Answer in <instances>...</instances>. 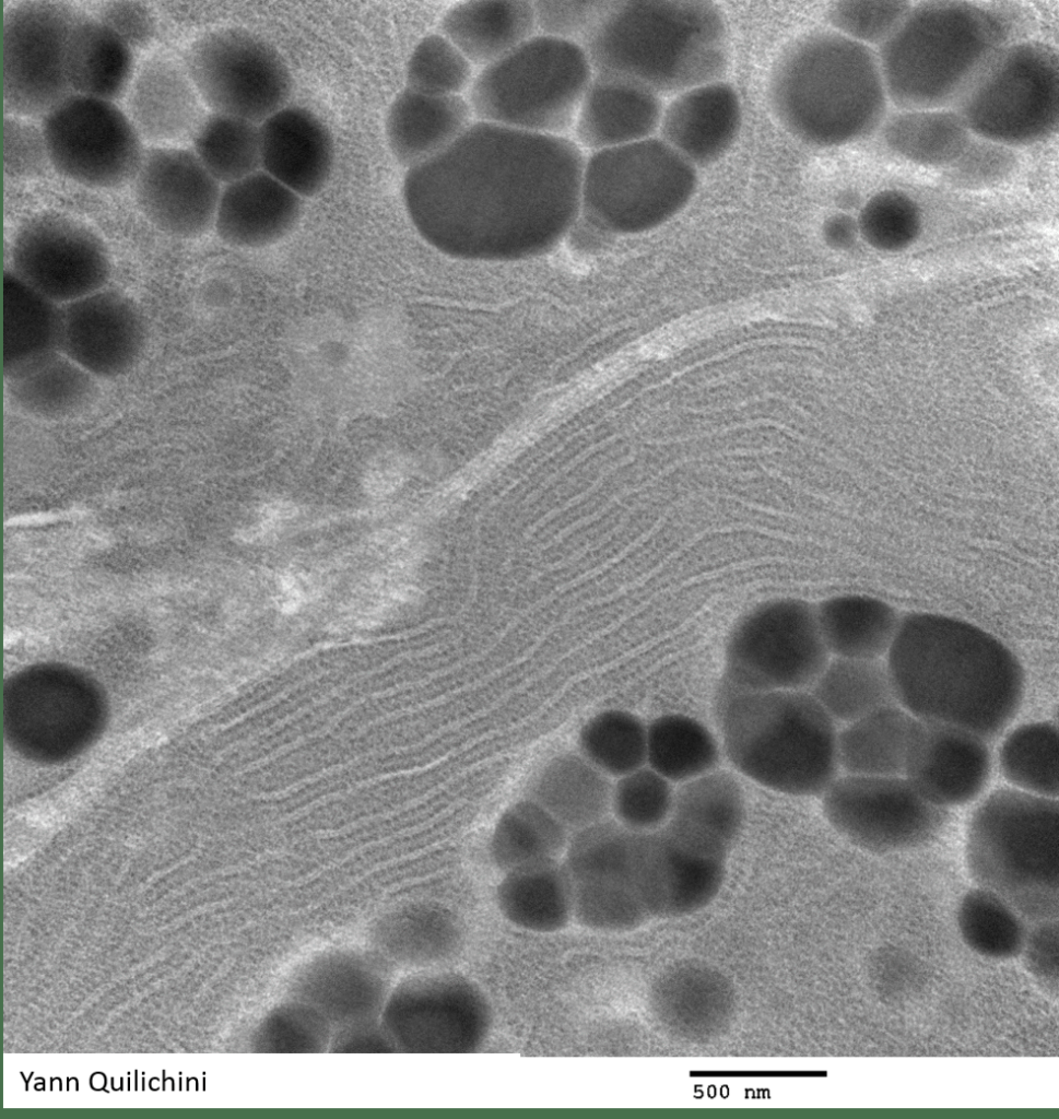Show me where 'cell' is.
Wrapping results in <instances>:
<instances>
[{
    "mask_svg": "<svg viewBox=\"0 0 1059 1119\" xmlns=\"http://www.w3.org/2000/svg\"><path fill=\"white\" fill-rule=\"evenodd\" d=\"M402 474L393 468H376L367 472L364 478L365 491L375 497H383L391 494L400 487Z\"/></svg>",
    "mask_w": 1059,
    "mask_h": 1119,
    "instance_id": "obj_51",
    "label": "cell"
},
{
    "mask_svg": "<svg viewBox=\"0 0 1059 1119\" xmlns=\"http://www.w3.org/2000/svg\"><path fill=\"white\" fill-rule=\"evenodd\" d=\"M697 180L660 138L595 151L583 167L579 215L605 232H643L682 211Z\"/></svg>",
    "mask_w": 1059,
    "mask_h": 1119,
    "instance_id": "obj_9",
    "label": "cell"
},
{
    "mask_svg": "<svg viewBox=\"0 0 1059 1119\" xmlns=\"http://www.w3.org/2000/svg\"><path fill=\"white\" fill-rule=\"evenodd\" d=\"M125 97L136 130L154 145L191 140L205 117L204 104L184 62L166 54L143 60Z\"/></svg>",
    "mask_w": 1059,
    "mask_h": 1119,
    "instance_id": "obj_20",
    "label": "cell"
},
{
    "mask_svg": "<svg viewBox=\"0 0 1059 1119\" xmlns=\"http://www.w3.org/2000/svg\"><path fill=\"white\" fill-rule=\"evenodd\" d=\"M593 76L581 45L536 34L482 68L469 91L478 120L526 132L563 136Z\"/></svg>",
    "mask_w": 1059,
    "mask_h": 1119,
    "instance_id": "obj_8",
    "label": "cell"
},
{
    "mask_svg": "<svg viewBox=\"0 0 1059 1119\" xmlns=\"http://www.w3.org/2000/svg\"><path fill=\"white\" fill-rule=\"evenodd\" d=\"M998 757L1001 775L1013 788L1057 799L1058 729L1054 723L1019 726L1002 742Z\"/></svg>",
    "mask_w": 1059,
    "mask_h": 1119,
    "instance_id": "obj_40",
    "label": "cell"
},
{
    "mask_svg": "<svg viewBox=\"0 0 1059 1119\" xmlns=\"http://www.w3.org/2000/svg\"><path fill=\"white\" fill-rule=\"evenodd\" d=\"M674 800L671 782L651 769L640 767L619 777L612 785L611 811L628 831H657L668 822Z\"/></svg>",
    "mask_w": 1059,
    "mask_h": 1119,
    "instance_id": "obj_43",
    "label": "cell"
},
{
    "mask_svg": "<svg viewBox=\"0 0 1059 1119\" xmlns=\"http://www.w3.org/2000/svg\"><path fill=\"white\" fill-rule=\"evenodd\" d=\"M31 287L66 305L104 288L110 278L109 252L84 223L58 212L26 220L11 247V269Z\"/></svg>",
    "mask_w": 1059,
    "mask_h": 1119,
    "instance_id": "obj_16",
    "label": "cell"
},
{
    "mask_svg": "<svg viewBox=\"0 0 1059 1119\" xmlns=\"http://www.w3.org/2000/svg\"><path fill=\"white\" fill-rule=\"evenodd\" d=\"M302 210V197L260 169L224 185L214 228L231 246L262 248L289 235Z\"/></svg>",
    "mask_w": 1059,
    "mask_h": 1119,
    "instance_id": "obj_25",
    "label": "cell"
},
{
    "mask_svg": "<svg viewBox=\"0 0 1059 1119\" xmlns=\"http://www.w3.org/2000/svg\"><path fill=\"white\" fill-rule=\"evenodd\" d=\"M580 45L593 74L657 94L722 80L729 67L726 20L705 0L612 1Z\"/></svg>",
    "mask_w": 1059,
    "mask_h": 1119,
    "instance_id": "obj_3",
    "label": "cell"
},
{
    "mask_svg": "<svg viewBox=\"0 0 1059 1119\" xmlns=\"http://www.w3.org/2000/svg\"><path fill=\"white\" fill-rule=\"evenodd\" d=\"M296 507L289 502H273L268 504L263 511V521L275 527L281 520L294 517Z\"/></svg>",
    "mask_w": 1059,
    "mask_h": 1119,
    "instance_id": "obj_52",
    "label": "cell"
},
{
    "mask_svg": "<svg viewBox=\"0 0 1059 1119\" xmlns=\"http://www.w3.org/2000/svg\"><path fill=\"white\" fill-rule=\"evenodd\" d=\"M1057 60L1035 43L999 48L955 104L970 133L1004 146L1028 145L1057 125Z\"/></svg>",
    "mask_w": 1059,
    "mask_h": 1119,
    "instance_id": "obj_10",
    "label": "cell"
},
{
    "mask_svg": "<svg viewBox=\"0 0 1059 1119\" xmlns=\"http://www.w3.org/2000/svg\"><path fill=\"white\" fill-rule=\"evenodd\" d=\"M741 123L737 90L718 80L679 93L663 108L659 131L660 139L696 168L718 162L734 143Z\"/></svg>",
    "mask_w": 1059,
    "mask_h": 1119,
    "instance_id": "obj_23",
    "label": "cell"
},
{
    "mask_svg": "<svg viewBox=\"0 0 1059 1119\" xmlns=\"http://www.w3.org/2000/svg\"><path fill=\"white\" fill-rule=\"evenodd\" d=\"M911 3L887 1H838L829 5L831 30L866 46L882 44L905 17Z\"/></svg>",
    "mask_w": 1059,
    "mask_h": 1119,
    "instance_id": "obj_46",
    "label": "cell"
},
{
    "mask_svg": "<svg viewBox=\"0 0 1059 1119\" xmlns=\"http://www.w3.org/2000/svg\"><path fill=\"white\" fill-rule=\"evenodd\" d=\"M133 51L97 17L78 11L64 55L72 92L111 102L126 96L137 70Z\"/></svg>",
    "mask_w": 1059,
    "mask_h": 1119,
    "instance_id": "obj_29",
    "label": "cell"
},
{
    "mask_svg": "<svg viewBox=\"0 0 1059 1119\" xmlns=\"http://www.w3.org/2000/svg\"><path fill=\"white\" fill-rule=\"evenodd\" d=\"M612 784L580 753L566 752L548 761L533 776L528 797L567 829H578L607 817Z\"/></svg>",
    "mask_w": 1059,
    "mask_h": 1119,
    "instance_id": "obj_30",
    "label": "cell"
},
{
    "mask_svg": "<svg viewBox=\"0 0 1059 1119\" xmlns=\"http://www.w3.org/2000/svg\"><path fill=\"white\" fill-rule=\"evenodd\" d=\"M815 613L824 645L837 658L880 659L901 622L891 604L858 593L826 598L815 604Z\"/></svg>",
    "mask_w": 1059,
    "mask_h": 1119,
    "instance_id": "obj_32",
    "label": "cell"
},
{
    "mask_svg": "<svg viewBox=\"0 0 1059 1119\" xmlns=\"http://www.w3.org/2000/svg\"><path fill=\"white\" fill-rule=\"evenodd\" d=\"M766 97L791 136L817 148L867 137L883 122L889 101L878 56L833 30L786 45L769 70Z\"/></svg>",
    "mask_w": 1059,
    "mask_h": 1119,
    "instance_id": "obj_4",
    "label": "cell"
},
{
    "mask_svg": "<svg viewBox=\"0 0 1059 1119\" xmlns=\"http://www.w3.org/2000/svg\"><path fill=\"white\" fill-rule=\"evenodd\" d=\"M882 138L901 158L925 167H949L972 141L956 111L902 109L885 121Z\"/></svg>",
    "mask_w": 1059,
    "mask_h": 1119,
    "instance_id": "obj_36",
    "label": "cell"
},
{
    "mask_svg": "<svg viewBox=\"0 0 1059 1119\" xmlns=\"http://www.w3.org/2000/svg\"><path fill=\"white\" fill-rule=\"evenodd\" d=\"M472 116L469 102L460 95H430L405 87L386 115L389 150L409 169L456 141L472 123Z\"/></svg>",
    "mask_w": 1059,
    "mask_h": 1119,
    "instance_id": "obj_26",
    "label": "cell"
},
{
    "mask_svg": "<svg viewBox=\"0 0 1059 1119\" xmlns=\"http://www.w3.org/2000/svg\"><path fill=\"white\" fill-rule=\"evenodd\" d=\"M815 604L792 597L750 609L732 627L722 681L736 691H796L811 686L829 661Z\"/></svg>",
    "mask_w": 1059,
    "mask_h": 1119,
    "instance_id": "obj_11",
    "label": "cell"
},
{
    "mask_svg": "<svg viewBox=\"0 0 1059 1119\" xmlns=\"http://www.w3.org/2000/svg\"><path fill=\"white\" fill-rule=\"evenodd\" d=\"M533 3L523 0L464 1L442 16L439 32L482 68L537 34Z\"/></svg>",
    "mask_w": 1059,
    "mask_h": 1119,
    "instance_id": "obj_28",
    "label": "cell"
},
{
    "mask_svg": "<svg viewBox=\"0 0 1059 1119\" xmlns=\"http://www.w3.org/2000/svg\"><path fill=\"white\" fill-rule=\"evenodd\" d=\"M822 796L829 825L852 845L878 855L930 843L950 813L926 800L904 776L846 774Z\"/></svg>",
    "mask_w": 1059,
    "mask_h": 1119,
    "instance_id": "obj_13",
    "label": "cell"
},
{
    "mask_svg": "<svg viewBox=\"0 0 1059 1119\" xmlns=\"http://www.w3.org/2000/svg\"><path fill=\"white\" fill-rule=\"evenodd\" d=\"M473 79L472 63L440 33L424 36L405 67V87L430 95H460Z\"/></svg>",
    "mask_w": 1059,
    "mask_h": 1119,
    "instance_id": "obj_44",
    "label": "cell"
},
{
    "mask_svg": "<svg viewBox=\"0 0 1059 1119\" xmlns=\"http://www.w3.org/2000/svg\"><path fill=\"white\" fill-rule=\"evenodd\" d=\"M2 156L4 174L13 179L40 178L52 168L42 127L20 116H4Z\"/></svg>",
    "mask_w": 1059,
    "mask_h": 1119,
    "instance_id": "obj_47",
    "label": "cell"
},
{
    "mask_svg": "<svg viewBox=\"0 0 1059 1119\" xmlns=\"http://www.w3.org/2000/svg\"><path fill=\"white\" fill-rule=\"evenodd\" d=\"M612 1H534L540 34L580 45L607 12Z\"/></svg>",
    "mask_w": 1059,
    "mask_h": 1119,
    "instance_id": "obj_49",
    "label": "cell"
},
{
    "mask_svg": "<svg viewBox=\"0 0 1059 1119\" xmlns=\"http://www.w3.org/2000/svg\"><path fill=\"white\" fill-rule=\"evenodd\" d=\"M1015 166L1008 146L984 139H972L963 154L948 167L953 184L969 189L991 187L1003 181Z\"/></svg>",
    "mask_w": 1059,
    "mask_h": 1119,
    "instance_id": "obj_48",
    "label": "cell"
},
{
    "mask_svg": "<svg viewBox=\"0 0 1059 1119\" xmlns=\"http://www.w3.org/2000/svg\"><path fill=\"white\" fill-rule=\"evenodd\" d=\"M78 10L60 1L10 4L1 30L5 114L43 119L73 94L66 75L68 35Z\"/></svg>",
    "mask_w": 1059,
    "mask_h": 1119,
    "instance_id": "obj_15",
    "label": "cell"
},
{
    "mask_svg": "<svg viewBox=\"0 0 1059 1119\" xmlns=\"http://www.w3.org/2000/svg\"><path fill=\"white\" fill-rule=\"evenodd\" d=\"M61 353L97 379L130 372L148 338L145 319L127 295L102 288L62 305Z\"/></svg>",
    "mask_w": 1059,
    "mask_h": 1119,
    "instance_id": "obj_18",
    "label": "cell"
},
{
    "mask_svg": "<svg viewBox=\"0 0 1059 1119\" xmlns=\"http://www.w3.org/2000/svg\"><path fill=\"white\" fill-rule=\"evenodd\" d=\"M52 168L94 189L131 184L143 158L142 139L115 102L73 93L40 122Z\"/></svg>",
    "mask_w": 1059,
    "mask_h": 1119,
    "instance_id": "obj_14",
    "label": "cell"
},
{
    "mask_svg": "<svg viewBox=\"0 0 1059 1119\" xmlns=\"http://www.w3.org/2000/svg\"><path fill=\"white\" fill-rule=\"evenodd\" d=\"M915 717L898 704L883 706L837 732L838 765L847 774L904 776Z\"/></svg>",
    "mask_w": 1059,
    "mask_h": 1119,
    "instance_id": "obj_33",
    "label": "cell"
},
{
    "mask_svg": "<svg viewBox=\"0 0 1059 1119\" xmlns=\"http://www.w3.org/2000/svg\"><path fill=\"white\" fill-rule=\"evenodd\" d=\"M720 750L710 730L683 714H664L647 725L646 764L670 782L683 784L713 770Z\"/></svg>",
    "mask_w": 1059,
    "mask_h": 1119,
    "instance_id": "obj_38",
    "label": "cell"
},
{
    "mask_svg": "<svg viewBox=\"0 0 1059 1119\" xmlns=\"http://www.w3.org/2000/svg\"><path fill=\"white\" fill-rule=\"evenodd\" d=\"M662 111L659 94L651 90L593 74L574 120L576 143L595 152L651 138Z\"/></svg>",
    "mask_w": 1059,
    "mask_h": 1119,
    "instance_id": "obj_24",
    "label": "cell"
},
{
    "mask_svg": "<svg viewBox=\"0 0 1059 1119\" xmlns=\"http://www.w3.org/2000/svg\"><path fill=\"white\" fill-rule=\"evenodd\" d=\"M1003 37L998 17L981 7L911 5L878 56L889 99L901 109L955 105Z\"/></svg>",
    "mask_w": 1059,
    "mask_h": 1119,
    "instance_id": "obj_6",
    "label": "cell"
},
{
    "mask_svg": "<svg viewBox=\"0 0 1059 1119\" xmlns=\"http://www.w3.org/2000/svg\"><path fill=\"white\" fill-rule=\"evenodd\" d=\"M896 702L917 719L997 738L1019 712L1025 672L998 637L933 612L901 617L886 653Z\"/></svg>",
    "mask_w": 1059,
    "mask_h": 1119,
    "instance_id": "obj_2",
    "label": "cell"
},
{
    "mask_svg": "<svg viewBox=\"0 0 1059 1119\" xmlns=\"http://www.w3.org/2000/svg\"><path fill=\"white\" fill-rule=\"evenodd\" d=\"M991 754L980 735L950 723L915 718L904 776L934 805L974 801L991 774Z\"/></svg>",
    "mask_w": 1059,
    "mask_h": 1119,
    "instance_id": "obj_19",
    "label": "cell"
},
{
    "mask_svg": "<svg viewBox=\"0 0 1059 1119\" xmlns=\"http://www.w3.org/2000/svg\"><path fill=\"white\" fill-rule=\"evenodd\" d=\"M746 814L743 789L728 771L713 770L674 791L663 828L684 849L723 860L737 843Z\"/></svg>",
    "mask_w": 1059,
    "mask_h": 1119,
    "instance_id": "obj_21",
    "label": "cell"
},
{
    "mask_svg": "<svg viewBox=\"0 0 1059 1119\" xmlns=\"http://www.w3.org/2000/svg\"><path fill=\"white\" fill-rule=\"evenodd\" d=\"M921 225L917 203L898 190H884L861 209L858 228L878 248L899 249L911 243Z\"/></svg>",
    "mask_w": 1059,
    "mask_h": 1119,
    "instance_id": "obj_45",
    "label": "cell"
},
{
    "mask_svg": "<svg viewBox=\"0 0 1059 1119\" xmlns=\"http://www.w3.org/2000/svg\"><path fill=\"white\" fill-rule=\"evenodd\" d=\"M972 876L1025 909L1054 906L1058 892L1059 804L1015 788L990 793L967 825Z\"/></svg>",
    "mask_w": 1059,
    "mask_h": 1119,
    "instance_id": "obj_7",
    "label": "cell"
},
{
    "mask_svg": "<svg viewBox=\"0 0 1059 1119\" xmlns=\"http://www.w3.org/2000/svg\"><path fill=\"white\" fill-rule=\"evenodd\" d=\"M191 142L199 161L220 184L234 182L261 169L260 125L248 119L211 111Z\"/></svg>",
    "mask_w": 1059,
    "mask_h": 1119,
    "instance_id": "obj_39",
    "label": "cell"
},
{
    "mask_svg": "<svg viewBox=\"0 0 1059 1119\" xmlns=\"http://www.w3.org/2000/svg\"><path fill=\"white\" fill-rule=\"evenodd\" d=\"M261 169L302 198L326 186L334 164V142L311 110L286 105L260 123Z\"/></svg>",
    "mask_w": 1059,
    "mask_h": 1119,
    "instance_id": "obj_22",
    "label": "cell"
},
{
    "mask_svg": "<svg viewBox=\"0 0 1059 1119\" xmlns=\"http://www.w3.org/2000/svg\"><path fill=\"white\" fill-rule=\"evenodd\" d=\"M2 315L5 380L61 353L62 305L31 287L10 269L2 276Z\"/></svg>",
    "mask_w": 1059,
    "mask_h": 1119,
    "instance_id": "obj_27",
    "label": "cell"
},
{
    "mask_svg": "<svg viewBox=\"0 0 1059 1119\" xmlns=\"http://www.w3.org/2000/svg\"><path fill=\"white\" fill-rule=\"evenodd\" d=\"M184 64L213 113L261 123L287 105L293 76L280 52L256 33L223 26L198 37Z\"/></svg>",
    "mask_w": 1059,
    "mask_h": 1119,
    "instance_id": "obj_12",
    "label": "cell"
},
{
    "mask_svg": "<svg viewBox=\"0 0 1059 1119\" xmlns=\"http://www.w3.org/2000/svg\"><path fill=\"white\" fill-rule=\"evenodd\" d=\"M568 838V829L527 797L508 806L497 820L490 840V858L506 872L528 863L557 859Z\"/></svg>",
    "mask_w": 1059,
    "mask_h": 1119,
    "instance_id": "obj_37",
    "label": "cell"
},
{
    "mask_svg": "<svg viewBox=\"0 0 1059 1119\" xmlns=\"http://www.w3.org/2000/svg\"><path fill=\"white\" fill-rule=\"evenodd\" d=\"M577 745L598 769L619 778L646 765L647 726L631 711L605 709L583 725Z\"/></svg>",
    "mask_w": 1059,
    "mask_h": 1119,
    "instance_id": "obj_41",
    "label": "cell"
},
{
    "mask_svg": "<svg viewBox=\"0 0 1059 1119\" xmlns=\"http://www.w3.org/2000/svg\"><path fill=\"white\" fill-rule=\"evenodd\" d=\"M584 163L564 136L476 120L407 170L403 202L417 232L445 252H529L555 245L579 215Z\"/></svg>",
    "mask_w": 1059,
    "mask_h": 1119,
    "instance_id": "obj_1",
    "label": "cell"
},
{
    "mask_svg": "<svg viewBox=\"0 0 1059 1119\" xmlns=\"http://www.w3.org/2000/svg\"><path fill=\"white\" fill-rule=\"evenodd\" d=\"M5 381L11 404L25 414L44 420L79 415L99 396L97 378L63 353Z\"/></svg>",
    "mask_w": 1059,
    "mask_h": 1119,
    "instance_id": "obj_34",
    "label": "cell"
},
{
    "mask_svg": "<svg viewBox=\"0 0 1059 1119\" xmlns=\"http://www.w3.org/2000/svg\"><path fill=\"white\" fill-rule=\"evenodd\" d=\"M497 906L515 926L538 933L564 929L573 914V887L564 863L543 860L504 872Z\"/></svg>",
    "mask_w": 1059,
    "mask_h": 1119,
    "instance_id": "obj_31",
    "label": "cell"
},
{
    "mask_svg": "<svg viewBox=\"0 0 1059 1119\" xmlns=\"http://www.w3.org/2000/svg\"><path fill=\"white\" fill-rule=\"evenodd\" d=\"M810 687L825 712L845 723L897 704L889 669L880 659H829Z\"/></svg>",
    "mask_w": 1059,
    "mask_h": 1119,
    "instance_id": "obj_35",
    "label": "cell"
},
{
    "mask_svg": "<svg viewBox=\"0 0 1059 1119\" xmlns=\"http://www.w3.org/2000/svg\"><path fill=\"white\" fill-rule=\"evenodd\" d=\"M958 922L966 943L980 954L1010 957L1022 947L1020 921L1002 898L989 890H973L964 896Z\"/></svg>",
    "mask_w": 1059,
    "mask_h": 1119,
    "instance_id": "obj_42",
    "label": "cell"
},
{
    "mask_svg": "<svg viewBox=\"0 0 1059 1119\" xmlns=\"http://www.w3.org/2000/svg\"><path fill=\"white\" fill-rule=\"evenodd\" d=\"M715 710L729 761L755 782L817 797L837 777L835 721L811 693L741 692L721 680Z\"/></svg>",
    "mask_w": 1059,
    "mask_h": 1119,
    "instance_id": "obj_5",
    "label": "cell"
},
{
    "mask_svg": "<svg viewBox=\"0 0 1059 1119\" xmlns=\"http://www.w3.org/2000/svg\"><path fill=\"white\" fill-rule=\"evenodd\" d=\"M131 188L140 212L169 236L193 239L214 227L221 184L192 149L146 148Z\"/></svg>",
    "mask_w": 1059,
    "mask_h": 1119,
    "instance_id": "obj_17",
    "label": "cell"
},
{
    "mask_svg": "<svg viewBox=\"0 0 1059 1119\" xmlns=\"http://www.w3.org/2000/svg\"><path fill=\"white\" fill-rule=\"evenodd\" d=\"M96 17L133 50L146 48L156 35L155 19L142 2H103Z\"/></svg>",
    "mask_w": 1059,
    "mask_h": 1119,
    "instance_id": "obj_50",
    "label": "cell"
}]
</instances>
